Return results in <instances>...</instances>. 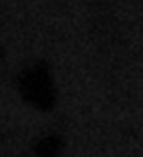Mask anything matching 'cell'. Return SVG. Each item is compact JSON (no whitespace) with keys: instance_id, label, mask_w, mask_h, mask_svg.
<instances>
[{"instance_id":"obj_2","label":"cell","mask_w":143,"mask_h":157,"mask_svg":"<svg viewBox=\"0 0 143 157\" xmlns=\"http://www.w3.org/2000/svg\"><path fill=\"white\" fill-rule=\"evenodd\" d=\"M62 151V141L56 135H46L34 145V157H58Z\"/></svg>"},{"instance_id":"obj_1","label":"cell","mask_w":143,"mask_h":157,"mask_svg":"<svg viewBox=\"0 0 143 157\" xmlns=\"http://www.w3.org/2000/svg\"><path fill=\"white\" fill-rule=\"evenodd\" d=\"M18 92L30 105L50 109L56 101V88L46 64H30L18 76Z\"/></svg>"}]
</instances>
